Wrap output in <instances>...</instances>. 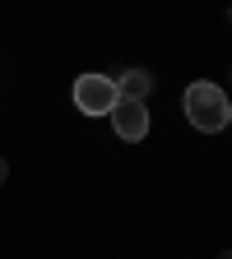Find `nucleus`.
Masks as SVG:
<instances>
[{"instance_id":"nucleus-1","label":"nucleus","mask_w":232,"mask_h":259,"mask_svg":"<svg viewBox=\"0 0 232 259\" xmlns=\"http://www.w3.org/2000/svg\"><path fill=\"white\" fill-rule=\"evenodd\" d=\"M181 107H186V120L200 130V135H218V130H227V120H232L227 93H223L218 83H209V79L190 83L186 97H181Z\"/></svg>"},{"instance_id":"nucleus-2","label":"nucleus","mask_w":232,"mask_h":259,"mask_svg":"<svg viewBox=\"0 0 232 259\" xmlns=\"http://www.w3.org/2000/svg\"><path fill=\"white\" fill-rule=\"evenodd\" d=\"M75 107L84 116H107L116 107V79L112 74H79L75 79Z\"/></svg>"},{"instance_id":"nucleus-3","label":"nucleus","mask_w":232,"mask_h":259,"mask_svg":"<svg viewBox=\"0 0 232 259\" xmlns=\"http://www.w3.org/2000/svg\"><path fill=\"white\" fill-rule=\"evenodd\" d=\"M107 116H112L116 135H121L125 144H140V139L149 135V107L135 102V97H116V107H112Z\"/></svg>"},{"instance_id":"nucleus-4","label":"nucleus","mask_w":232,"mask_h":259,"mask_svg":"<svg viewBox=\"0 0 232 259\" xmlns=\"http://www.w3.org/2000/svg\"><path fill=\"white\" fill-rule=\"evenodd\" d=\"M149 88H153V74H149V70H125V74L116 79V97H135V102H144Z\"/></svg>"},{"instance_id":"nucleus-5","label":"nucleus","mask_w":232,"mask_h":259,"mask_svg":"<svg viewBox=\"0 0 232 259\" xmlns=\"http://www.w3.org/2000/svg\"><path fill=\"white\" fill-rule=\"evenodd\" d=\"M0 185H5V157H0Z\"/></svg>"}]
</instances>
